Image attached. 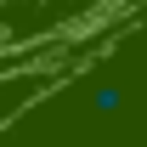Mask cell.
Returning a JSON list of instances; mask_svg holds the SVG:
<instances>
[{
	"label": "cell",
	"instance_id": "1",
	"mask_svg": "<svg viewBox=\"0 0 147 147\" xmlns=\"http://www.w3.org/2000/svg\"><path fill=\"white\" fill-rule=\"evenodd\" d=\"M45 79H51L45 68H28V74H0V119L17 108V96H34Z\"/></svg>",
	"mask_w": 147,
	"mask_h": 147
},
{
	"label": "cell",
	"instance_id": "2",
	"mask_svg": "<svg viewBox=\"0 0 147 147\" xmlns=\"http://www.w3.org/2000/svg\"><path fill=\"white\" fill-rule=\"evenodd\" d=\"M119 102H125V91H119V85H96V96H91V108L102 113V119H108V113H119Z\"/></svg>",
	"mask_w": 147,
	"mask_h": 147
}]
</instances>
